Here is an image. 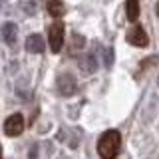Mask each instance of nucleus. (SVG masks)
<instances>
[{
    "label": "nucleus",
    "instance_id": "1",
    "mask_svg": "<svg viewBox=\"0 0 159 159\" xmlns=\"http://www.w3.org/2000/svg\"><path fill=\"white\" fill-rule=\"evenodd\" d=\"M121 149V135L116 129H107L102 133L98 141V153L102 159H116Z\"/></svg>",
    "mask_w": 159,
    "mask_h": 159
},
{
    "label": "nucleus",
    "instance_id": "2",
    "mask_svg": "<svg viewBox=\"0 0 159 159\" xmlns=\"http://www.w3.org/2000/svg\"><path fill=\"white\" fill-rule=\"evenodd\" d=\"M64 34H66V26H64L62 20L56 18V22L50 24L48 28V40H50V50L54 54H58L64 46Z\"/></svg>",
    "mask_w": 159,
    "mask_h": 159
},
{
    "label": "nucleus",
    "instance_id": "3",
    "mask_svg": "<svg viewBox=\"0 0 159 159\" xmlns=\"http://www.w3.org/2000/svg\"><path fill=\"white\" fill-rule=\"evenodd\" d=\"M76 89H78V82H76V78H74L72 74H68V72L60 74V76H58V92L62 93L64 98L74 96Z\"/></svg>",
    "mask_w": 159,
    "mask_h": 159
},
{
    "label": "nucleus",
    "instance_id": "4",
    "mask_svg": "<svg viewBox=\"0 0 159 159\" xmlns=\"http://www.w3.org/2000/svg\"><path fill=\"white\" fill-rule=\"evenodd\" d=\"M24 131V117L22 113H12L6 121H4V133L8 137H16Z\"/></svg>",
    "mask_w": 159,
    "mask_h": 159
},
{
    "label": "nucleus",
    "instance_id": "5",
    "mask_svg": "<svg viewBox=\"0 0 159 159\" xmlns=\"http://www.w3.org/2000/svg\"><path fill=\"white\" fill-rule=\"evenodd\" d=\"M127 42L131 44V46H137V48H145L149 44V38H147V32L143 30V26H139L135 24L131 30L127 32Z\"/></svg>",
    "mask_w": 159,
    "mask_h": 159
},
{
    "label": "nucleus",
    "instance_id": "6",
    "mask_svg": "<svg viewBox=\"0 0 159 159\" xmlns=\"http://www.w3.org/2000/svg\"><path fill=\"white\" fill-rule=\"evenodd\" d=\"M2 40L10 48L16 46V42H18V26L14 22H4L2 24Z\"/></svg>",
    "mask_w": 159,
    "mask_h": 159
},
{
    "label": "nucleus",
    "instance_id": "7",
    "mask_svg": "<svg viewBox=\"0 0 159 159\" xmlns=\"http://www.w3.org/2000/svg\"><path fill=\"white\" fill-rule=\"evenodd\" d=\"M44 48H46V44H44V38L38 36V34H32V36L26 38V50L32 54H42Z\"/></svg>",
    "mask_w": 159,
    "mask_h": 159
},
{
    "label": "nucleus",
    "instance_id": "8",
    "mask_svg": "<svg viewBox=\"0 0 159 159\" xmlns=\"http://www.w3.org/2000/svg\"><path fill=\"white\" fill-rule=\"evenodd\" d=\"M80 70L86 74H93L98 70V58L96 54H88V56L80 58Z\"/></svg>",
    "mask_w": 159,
    "mask_h": 159
},
{
    "label": "nucleus",
    "instance_id": "9",
    "mask_svg": "<svg viewBox=\"0 0 159 159\" xmlns=\"http://www.w3.org/2000/svg\"><path fill=\"white\" fill-rule=\"evenodd\" d=\"M46 8H48L50 16H54V18H60V16H64V12H66V6H64V0H46Z\"/></svg>",
    "mask_w": 159,
    "mask_h": 159
},
{
    "label": "nucleus",
    "instance_id": "10",
    "mask_svg": "<svg viewBox=\"0 0 159 159\" xmlns=\"http://www.w3.org/2000/svg\"><path fill=\"white\" fill-rule=\"evenodd\" d=\"M125 16L129 22H135L139 18V0H125Z\"/></svg>",
    "mask_w": 159,
    "mask_h": 159
},
{
    "label": "nucleus",
    "instance_id": "11",
    "mask_svg": "<svg viewBox=\"0 0 159 159\" xmlns=\"http://www.w3.org/2000/svg\"><path fill=\"white\" fill-rule=\"evenodd\" d=\"M111 64H113V48H106L103 50V66L111 68Z\"/></svg>",
    "mask_w": 159,
    "mask_h": 159
},
{
    "label": "nucleus",
    "instance_id": "12",
    "mask_svg": "<svg viewBox=\"0 0 159 159\" xmlns=\"http://www.w3.org/2000/svg\"><path fill=\"white\" fill-rule=\"evenodd\" d=\"M84 44H86V38L84 36H80V34H74L72 36V48L74 50H82Z\"/></svg>",
    "mask_w": 159,
    "mask_h": 159
},
{
    "label": "nucleus",
    "instance_id": "13",
    "mask_svg": "<svg viewBox=\"0 0 159 159\" xmlns=\"http://www.w3.org/2000/svg\"><path fill=\"white\" fill-rule=\"evenodd\" d=\"M24 10H26V14H34L36 12V4L34 2H24Z\"/></svg>",
    "mask_w": 159,
    "mask_h": 159
},
{
    "label": "nucleus",
    "instance_id": "14",
    "mask_svg": "<svg viewBox=\"0 0 159 159\" xmlns=\"http://www.w3.org/2000/svg\"><path fill=\"white\" fill-rule=\"evenodd\" d=\"M155 14H157V18H159V2L155 4Z\"/></svg>",
    "mask_w": 159,
    "mask_h": 159
}]
</instances>
